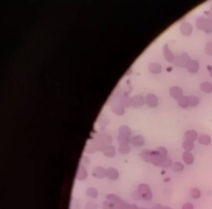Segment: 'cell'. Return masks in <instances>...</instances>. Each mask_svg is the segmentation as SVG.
<instances>
[{
	"mask_svg": "<svg viewBox=\"0 0 212 209\" xmlns=\"http://www.w3.org/2000/svg\"><path fill=\"white\" fill-rule=\"evenodd\" d=\"M196 25L198 29L207 32L212 31V22L210 19L199 18L197 20Z\"/></svg>",
	"mask_w": 212,
	"mask_h": 209,
	"instance_id": "cell-1",
	"label": "cell"
},
{
	"mask_svg": "<svg viewBox=\"0 0 212 209\" xmlns=\"http://www.w3.org/2000/svg\"><path fill=\"white\" fill-rule=\"evenodd\" d=\"M190 58L187 56V54H182L180 56H177L175 59L174 60V64L176 66L179 67H186L187 66V64L190 61Z\"/></svg>",
	"mask_w": 212,
	"mask_h": 209,
	"instance_id": "cell-2",
	"label": "cell"
},
{
	"mask_svg": "<svg viewBox=\"0 0 212 209\" xmlns=\"http://www.w3.org/2000/svg\"><path fill=\"white\" fill-rule=\"evenodd\" d=\"M186 68L191 73H195L198 71L199 68L198 62L195 60H190L187 64Z\"/></svg>",
	"mask_w": 212,
	"mask_h": 209,
	"instance_id": "cell-3",
	"label": "cell"
},
{
	"mask_svg": "<svg viewBox=\"0 0 212 209\" xmlns=\"http://www.w3.org/2000/svg\"><path fill=\"white\" fill-rule=\"evenodd\" d=\"M169 92L170 95L177 100L182 96V90L180 87H173L170 88Z\"/></svg>",
	"mask_w": 212,
	"mask_h": 209,
	"instance_id": "cell-4",
	"label": "cell"
},
{
	"mask_svg": "<svg viewBox=\"0 0 212 209\" xmlns=\"http://www.w3.org/2000/svg\"><path fill=\"white\" fill-rule=\"evenodd\" d=\"M180 31L185 36H189L192 32V27L190 25L189 23H184L180 27Z\"/></svg>",
	"mask_w": 212,
	"mask_h": 209,
	"instance_id": "cell-5",
	"label": "cell"
},
{
	"mask_svg": "<svg viewBox=\"0 0 212 209\" xmlns=\"http://www.w3.org/2000/svg\"><path fill=\"white\" fill-rule=\"evenodd\" d=\"M146 103L148 104L149 107H154L157 105V98L154 95L150 94L146 97Z\"/></svg>",
	"mask_w": 212,
	"mask_h": 209,
	"instance_id": "cell-6",
	"label": "cell"
},
{
	"mask_svg": "<svg viewBox=\"0 0 212 209\" xmlns=\"http://www.w3.org/2000/svg\"><path fill=\"white\" fill-rule=\"evenodd\" d=\"M149 69L154 74H159L162 71V67L157 63H152L149 65Z\"/></svg>",
	"mask_w": 212,
	"mask_h": 209,
	"instance_id": "cell-7",
	"label": "cell"
},
{
	"mask_svg": "<svg viewBox=\"0 0 212 209\" xmlns=\"http://www.w3.org/2000/svg\"><path fill=\"white\" fill-rule=\"evenodd\" d=\"M185 137H186V140H187V141L193 142L195 141L197 138V133L194 130H190V131L186 132Z\"/></svg>",
	"mask_w": 212,
	"mask_h": 209,
	"instance_id": "cell-8",
	"label": "cell"
},
{
	"mask_svg": "<svg viewBox=\"0 0 212 209\" xmlns=\"http://www.w3.org/2000/svg\"><path fill=\"white\" fill-rule=\"evenodd\" d=\"M183 159L185 163H187V164H189V165L192 164L194 160L193 157L192 155H191V154H190L189 152H188V151L184 153Z\"/></svg>",
	"mask_w": 212,
	"mask_h": 209,
	"instance_id": "cell-9",
	"label": "cell"
},
{
	"mask_svg": "<svg viewBox=\"0 0 212 209\" xmlns=\"http://www.w3.org/2000/svg\"><path fill=\"white\" fill-rule=\"evenodd\" d=\"M187 99L189 105L192 106V107H195L199 104V98L197 97H195V96L190 95L189 97H187Z\"/></svg>",
	"mask_w": 212,
	"mask_h": 209,
	"instance_id": "cell-10",
	"label": "cell"
},
{
	"mask_svg": "<svg viewBox=\"0 0 212 209\" xmlns=\"http://www.w3.org/2000/svg\"><path fill=\"white\" fill-rule=\"evenodd\" d=\"M164 56H165L166 59L168 60L169 62H173L174 59V56L172 54V52H170V50L169 49L168 47L166 45L164 47Z\"/></svg>",
	"mask_w": 212,
	"mask_h": 209,
	"instance_id": "cell-11",
	"label": "cell"
},
{
	"mask_svg": "<svg viewBox=\"0 0 212 209\" xmlns=\"http://www.w3.org/2000/svg\"><path fill=\"white\" fill-rule=\"evenodd\" d=\"M200 88L201 90L206 92V93H210L212 91V85L209 82H204L202 84H201Z\"/></svg>",
	"mask_w": 212,
	"mask_h": 209,
	"instance_id": "cell-12",
	"label": "cell"
},
{
	"mask_svg": "<svg viewBox=\"0 0 212 209\" xmlns=\"http://www.w3.org/2000/svg\"><path fill=\"white\" fill-rule=\"evenodd\" d=\"M178 104H179L180 107L183 108H186L189 105L187 97H184V96H182L180 98L178 99Z\"/></svg>",
	"mask_w": 212,
	"mask_h": 209,
	"instance_id": "cell-13",
	"label": "cell"
},
{
	"mask_svg": "<svg viewBox=\"0 0 212 209\" xmlns=\"http://www.w3.org/2000/svg\"><path fill=\"white\" fill-rule=\"evenodd\" d=\"M199 142L201 145H208L211 142V139L207 135H202L199 138Z\"/></svg>",
	"mask_w": 212,
	"mask_h": 209,
	"instance_id": "cell-14",
	"label": "cell"
},
{
	"mask_svg": "<svg viewBox=\"0 0 212 209\" xmlns=\"http://www.w3.org/2000/svg\"><path fill=\"white\" fill-rule=\"evenodd\" d=\"M183 148L186 149L187 151H190L192 150L194 148L193 143V142L186 140V141L183 143Z\"/></svg>",
	"mask_w": 212,
	"mask_h": 209,
	"instance_id": "cell-15",
	"label": "cell"
},
{
	"mask_svg": "<svg viewBox=\"0 0 212 209\" xmlns=\"http://www.w3.org/2000/svg\"><path fill=\"white\" fill-rule=\"evenodd\" d=\"M184 168V166L180 163H176L173 166L174 171H176V172H180V171H183Z\"/></svg>",
	"mask_w": 212,
	"mask_h": 209,
	"instance_id": "cell-16",
	"label": "cell"
},
{
	"mask_svg": "<svg viewBox=\"0 0 212 209\" xmlns=\"http://www.w3.org/2000/svg\"><path fill=\"white\" fill-rule=\"evenodd\" d=\"M171 164V161H170V159L169 158V157H165L162 161V165L163 167H169Z\"/></svg>",
	"mask_w": 212,
	"mask_h": 209,
	"instance_id": "cell-17",
	"label": "cell"
},
{
	"mask_svg": "<svg viewBox=\"0 0 212 209\" xmlns=\"http://www.w3.org/2000/svg\"><path fill=\"white\" fill-rule=\"evenodd\" d=\"M205 50H206V52L208 54L212 55V43L211 42H209L207 44Z\"/></svg>",
	"mask_w": 212,
	"mask_h": 209,
	"instance_id": "cell-18",
	"label": "cell"
},
{
	"mask_svg": "<svg viewBox=\"0 0 212 209\" xmlns=\"http://www.w3.org/2000/svg\"><path fill=\"white\" fill-rule=\"evenodd\" d=\"M208 70H209V72H210V74L211 76H212V66H208Z\"/></svg>",
	"mask_w": 212,
	"mask_h": 209,
	"instance_id": "cell-19",
	"label": "cell"
},
{
	"mask_svg": "<svg viewBox=\"0 0 212 209\" xmlns=\"http://www.w3.org/2000/svg\"><path fill=\"white\" fill-rule=\"evenodd\" d=\"M210 16L212 18V9H211V14L210 15Z\"/></svg>",
	"mask_w": 212,
	"mask_h": 209,
	"instance_id": "cell-20",
	"label": "cell"
}]
</instances>
